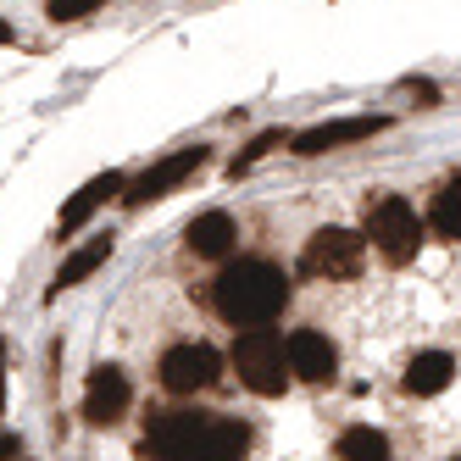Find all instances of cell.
<instances>
[{
    "mask_svg": "<svg viewBox=\"0 0 461 461\" xmlns=\"http://www.w3.org/2000/svg\"><path fill=\"white\" fill-rule=\"evenodd\" d=\"M389 117H334V122H312L301 128V134L289 140L294 156H328V150H345V145H361V140H373L384 134Z\"/></svg>",
    "mask_w": 461,
    "mask_h": 461,
    "instance_id": "obj_8",
    "label": "cell"
},
{
    "mask_svg": "<svg viewBox=\"0 0 461 461\" xmlns=\"http://www.w3.org/2000/svg\"><path fill=\"white\" fill-rule=\"evenodd\" d=\"M106 256H112V234H101V240H89V245H78L68 261H61V273H56V284H50V294H61V289H73V284H84L95 267H106Z\"/></svg>",
    "mask_w": 461,
    "mask_h": 461,
    "instance_id": "obj_14",
    "label": "cell"
},
{
    "mask_svg": "<svg viewBox=\"0 0 461 461\" xmlns=\"http://www.w3.org/2000/svg\"><path fill=\"white\" fill-rule=\"evenodd\" d=\"M450 461H461V456H450Z\"/></svg>",
    "mask_w": 461,
    "mask_h": 461,
    "instance_id": "obj_22",
    "label": "cell"
},
{
    "mask_svg": "<svg viewBox=\"0 0 461 461\" xmlns=\"http://www.w3.org/2000/svg\"><path fill=\"white\" fill-rule=\"evenodd\" d=\"M367 240L389 267H406L417 256V245H422V217L401 201V194H384V201L367 206Z\"/></svg>",
    "mask_w": 461,
    "mask_h": 461,
    "instance_id": "obj_3",
    "label": "cell"
},
{
    "mask_svg": "<svg viewBox=\"0 0 461 461\" xmlns=\"http://www.w3.org/2000/svg\"><path fill=\"white\" fill-rule=\"evenodd\" d=\"M101 6H106V0H50L45 12H50L56 23H73V17H89V12H101Z\"/></svg>",
    "mask_w": 461,
    "mask_h": 461,
    "instance_id": "obj_18",
    "label": "cell"
},
{
    "mask_svg": "<svg viewBox=\"0 0 461 461\" xmlns=\"http://www.w3.org/2000/svg\"><path fill=\"white\" fill-rule=\"evenodd\" d=\"M0 45H12V23L6 17H0Z\"/></svg>",
    "mask_w": 461,
    "mask_h": 461,
    "instance_id": "obj_21",
    "label": "cell"
},
{
    "mask_svg": "<svg viewBox=\"0 0 461 461\" xmlns=\"http://www.w3.org/2000/svg\"><path fill=\"white\" fill-rule=\"evenodd\" d=\"M128 401H134V389H128V373H122V367H95V373H89L84 417H89L95 428H112V422L128 411Z\"/></svg>",
    "mask_w": 461,
    "mask_h": 461,
    "instance_id": "obj_10",
    "label": "cell"
},
{
    "mask_svg": "<svg viewBox=\"0 0 461 461\" xmlns=\"http://www.w3.org/2000/svg\"><path fill=\"white\" fill-rule=\"evenodd\" d=\"M284 356H289V373L306 378V384H328L339 373V350L328 334H317V328H301V334L284 339Z\"/></svg>",
    "mask_w": 461,
    "mask_h": 461,
    "instance_id": "obj_9",
    "label": "cell"
},
{
    "mask_svg": "<svg viewBox=\"0 0 461 461\" xmlns=\"http://www.w3.org/2000/svg\"><path fill=\"white\" fill-rule=\"evenodd\" d=\"M201 167H206V145L173 150V156H161L156 167H145L134 184H128V194H122V201H128V206H150V201H161V194H173L184 178H194Z\"/></svg>",
    "mask_w": 461,
    "mask_h": 461,
    "instance_id": "obj_6",
    "label": "cell"
},
{
    "mask_svg": "<svg viewBox=\"0 0 461 461\" xmlns=\"http://www.w3.org/2000/svg\"><path fill=\"white\" fill-rule=\"evenodd\" d=\"M189 250L194 256H206V261H217V256H228V250H234V217H228V212H206V217H194L189 222Z\"/></svg>",
    "mask_w": 461,
    "mask_h": 461,
    "instance_id": "obj_13",
    "label": "cell"
},
{
    "mask_svg": "<svg viewBox=\"0 0 461 461\" xmlns=\"http://www.w3.org/2000/svg\"><path fill=\"white\" fill-rule=\"evenodd\" d=\"M234 373L250 394H284L289 384V356H284V339L273 334V328H250V334L234 345Z\"/></svg>",
    "mask_w": 461,
    "mask_h": 461,
    "instance_id": "obj_4",
    "label": "cell"
},
{
    "mask_svg": "<svg viewBox=\"0 0 461 461\" xmlns=\"http://www.w3.org/2000/svg\"><path fill=\"white\" fill-rule=\"evenodd\" d=\"M428 222H434L439 240H461V173L434 194V212H428Z\"/></svg>",
    "mask_w": 461,
    "mask_h": 461,
    "instance_id": "obj_16",
    "label": "cell"
},
{
    "mask_svg": "<svg viewBox=\"0 0 461 461\" xmlns=\"http://www.w3.org/2000/svg\"><path fill=\"white\" fill-rule=\"evenodd\" d=\"M212 301H217L222 322H234V328H261V322H273V317L289 306V278H284V267H273V261H256V256H250V261L222 267Z\"/></svg>",
    "mask_w": 461,
    "mask_h": 461,
    "instance_id": "obj_2",
    "label": "cell"
},
{
    "mask_svg": "<svg viewBox=\"0 0 461 461\" xmlns=\"http://www.w3.org/2000/svg\"><path fill=\"white\" fill-rule=\"evenodd\" d=\"M161 384H167L173 394H201L222 378V356L212 345H173L167 356H161Z\"/></svg>",
    "mask_w": 461,
    "mask_h": 461,
    "instance_id": "obj_7",
    "label": "cell"
},
{
    "mask_svg": "<svg viewBox=\"0 0 461 461\" xmlns=\"http://www.w3.org/2000/svg\"><path fill=\"white\" fill-rule=\"evenodd\" d=\"M450 378H456V356L450 350H422L406 367V394H439V389H450Z\"/></svg>",
    "mask_w": 461,
    "mask_h": 461,
    "instance_id": "obj_12",
    "label": "cell"
},
{
    "mask_svg": "<svg viewBox=\"0 0 461 461\" xmlns=\"http://www.w3.org/2000/svg\"><path fill=\"white\" fill-rule=\"evenodd\" d=\"M278 145H284V128H267V134H256V140H250V145H245L234 161H228V173H234V178H240V173H250L256 161L267 156V150H278Z\"/></svg>",
    "mask_w": 461,
    "mask_h": 461,
    "instance_id": "obj_17",
    "label": "cell"
},
{
    "mask_svg": "<svg viewBox=\"0 0 461 461\" xmlns=\"http://www.w3.org/2000/svg\"><path fill=\"white\" fill-rule=\"evenodd\" d=\"M0 406H6V339H0Z\"/></svg>",
    "mask_w": 461,
    "mask_h": 461,
    "instance_id": "obj_20",
    "label": "cell"
},
{
    "mask_svg": "<svg viewBox=\"0 0 461 461\" xmlns=\"http://www.w3.org/2000/svg\"><path fill=\"white\" fill-rule=\"evenodd\" d=\"M145 450L156 461H245L250 439L240 422L212 417V411H161L150 417Z\"/></svg>",
    "mask_w": 461,
    "mask_h": 461,
    "instance_id": "obj_1",
    "label": "cell"
},
{
    "mask_svg": "<svg viewBox=\"0 0 461 461\" xmlns=\"http://www.w3.org/2000/svg\"><path fill=\"white\" fill-rule=\"evenodd\" d=\"M367 261V240L350 228H317L301 250V273L306 278H356Z\"/></svg>",
    "mask_w": 461,
    "mask_h": 461,
    "instance_id": "obj_5",
    "label": "cell"
},
{
    "mask_svg": "<svg viewBox=\"0 0 461 461\" xmlns=\"http://www.w3.org/2000/svg\"><path fill=\"white\" fill-rule=\"evenodd\" d=\"M12 456H23V439L17 434H0V461H12Z\"/></svg>",
    "mask_w": 461,
    "mask_h": 461,
    "instance_id": "obj_19",
    "label": "cell"
},
{
    "mask_svg": "<svg viewBox=\"0 0 461 461\" xmlns=\"http://www.w3.org/2000/svg\"><path fill=\"white\" fill-rule=\"evenodd\" d=\"M122 189H128V184H122V173H95V178L73 194V201L61 206V217H56V240H73L78 228H84L95 212H101V206L112 201V194H122Z\"/></svg>",
    "mask_w": 461,
    "mask_h": 461,
    "instance_id": "obj_11",
    "label": "cell"
},
{
    "mask_svg": "<svg viewBox=\"0 0 461 461\" xmlns=\"http://www.w3.org/2000/svg\"><path fill=\"white\" fill-rule=\"evenodd\" d=\"M339 461H394L389 439L378 428H345L339 434Z\"/></svg>",
    "mask_w": 461,
    "mask_h": 461,
    "instance_id": "obj_15",
    "label": "cell"
}]
</instances>
